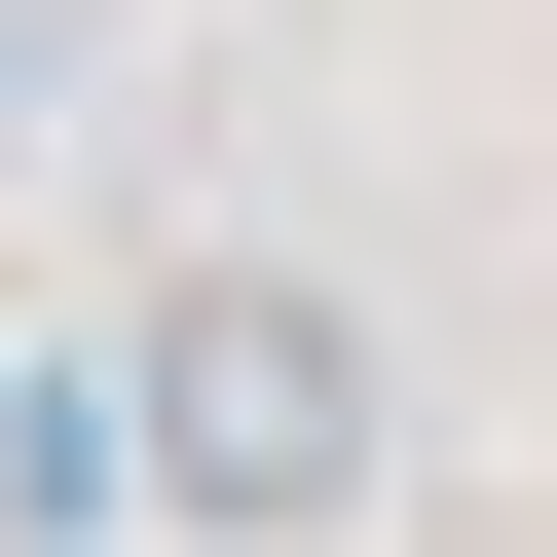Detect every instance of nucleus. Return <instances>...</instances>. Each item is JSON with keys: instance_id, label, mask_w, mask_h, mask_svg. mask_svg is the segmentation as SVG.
<instances>
[{"instance_id": "3", "label": "nucleus", "mask_w": 557, "mask_h": 557, "mask_svg": "<svg viewBox=\"0 0 557 557\" xmlns=\"http://www.w3.org/2000/svg\"><path fill=\"white\" fill-rule=\"evenodd\" d=\"M0 112H38V38H0Z\"/></svg>"}, {"instance_id": "2", "label": "nucleus", "mask_w": 557, "mask_h": 557, "mask_svg": "<svg viewBox=\"0 0 557 557\" xmlns=\"http://www.w3.org/2000/svg\"><path fill=\"white\" fill-rule=\"evenodd\" d=\"M149 520V446H112V372H0V557H112Z\"/></svg>"}, {"instance_id": "1", "label": "nucleus", "mask_w": 557, "mask_h": 557, "mask_svg": "<svg viewBox=\"0 0 557 557\" xmlns=\"http://www.w3.org/2000/svg\"><path fill=\"white\" fill-rule=\"evenodd\" d=\"M112 446H149L186 557H335L409 483V372H372L335 260H149V298H112Z\"/></svg>"}]
</instances>
